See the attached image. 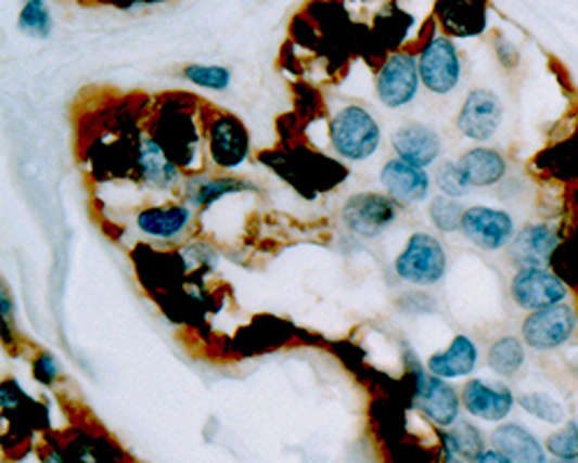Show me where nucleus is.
Wrapping results in <instances>:
<instances>
[{"instance_id": "obj_19", "label": "nucleus", "mask_w": 578, "mask_h": 463, "mask_svg": "<svg viewBox=\"0 0 578 463\" xmlns=\"http://www.w3.org/2000/svg\"><path fill=\"white\" fill-rule=\"evenodd\" d=\"M490 440H493V448L498 452H502L506 459H512V463H547L541 442L521 424L498 426Z\"/></svg>"}, {"instance_id": "obj_20", "label": "nucleus", "mask_w": 578, "mask_h": 463, "mask_svg": "<svg viewBox=\"0 0 578 463\" xmlns=\"http://www.w3.org/2000/svg\"><path fill=\"white\" fill-rule=\"evenodd\" d=\"M459 165L463 167L467 181L475 188L496 185L506 175V160L502 158V153L496 149H486V146L465 151Z\"/></svg>"}, {"instance_id": "obj_2", "label": "nucleus", "mask_w": 578, "mask_h": 463, "mask_svg": "<svg viewBox=\"0 0 578 463\" xmlns=\"http://www.w3.org/2000/svg\"><path fill=\"white\" fill-rule=\"evenodd\" d=\"M380 126L363 107H345L331 121V142L347 160L371 158L380 146Z\"/></svg>"}, {"instance_id": "obj_24", "label": "nucleus", "mask_w": 578, "mask_h": 463, "mask_svg": "<svg viewBox=\"0 0 578 463\" xmlns=\"http://www.w3.org/2000/svg\"><path fill=\"white\" fill-rule=\"evenodd\" d=\"M525 364L523 343L516 336H500L488 350V366L502 378H512Z\"/></svg>"}, {"instance_id": "obj_25", "label": "nucleus", "mask_w": 578, "mask_h": 463, "mask_svg": "<svg viewBox=\"0 0 578 463\" xmlns=\"http://www.w3.org/2000/svg\"><path fill=\"white\" fill-rule=\"evenodd\" d=\"M445 440L449 445V452L461 456L463 461H477L486 452L479 428L470 422L451 424V432L445 434Z\"/></svg>"}, {"instance_id": "obj_22", "label": "nucleus", "mask_w": 578, "mask_h": 463, "mask_svg": "<svg viewBox=\"0 0 578 463\" xmlns=\"http://www.w3.org/2000/svg\"><path fill=\"white\" fill-rule=\"evenodd\" d=\"M535 165L551 179H578V137L541 151Z\"/></svg>"}, {"instance_id": "obj_3", "label": "nucleus", "mask_w": 578, "mask_h": 463, "mask_svg": "<svg viewBox=\"0 0 578 463\" xmlns=\"http://www.w3.org/2000/svg\"><path fill=\"white\" fill-rule=\"evenodd\" d=\"M445 271L447 255L442 244L424 232L412 234L406 250L396 260V273L412 285H435L437 281H442Z\"/></svg>"}, {"instance_id": "obj_6", "label": "nucleus", "mask_w": 578, "mask_h": 463, "mask_svg": "<svg viewBox=\"0 0 578 463\" xmlns=\"http://www.w3.org/2000/svg\"><path fill=\"white\" fill-rule=\"evenodd\" d=\"M398 218V202L387 195H352L343 207L345 226L363 239L380 236Z\"/></svg>"}, {"instance_id": "obj_38", "label": "nucleus", "mask_w": 578, "mask_h": 463, "mask_svg": "<svg viewBox=\"0 0 578 463\" xmlns=\"http://www.w3.org/2000/svg\"><path fill=\"white\" fill-rule=\"evenodd\" d=\"M553 463H578V461H565V459H555Z\"/></svg>"}, {"instance_id": "obj_12", "label": "nucleus", "mask_w": 578, "mask_h": 463, "mask_svg": "<svg viewBox=\"0 0 578 463\" xmlns=\"http://www.w3.org/2000/svg\"><path fill=\"white\" fill-rule=\"evenodd\" d=\"M463 406L472 417H479L486 422H500L512 413L514 394L504 383H488V381H470L463 387Z\"/></svg>"}, {"instance_id": "obj_15", "label": "nucleus", "mask_w": 578, "mask_h": 463, "mask_svg": "<svg viewBox=\"0 0 578 463\" xmlns=\"http://www.w3.org/2000/svg\"><path fill=\"white\" fill-rule=\"evenodd\" d=\"M382 185L387 188L389 197H394L398 204H414L428 197L431 179L422 167L396 158L384 165Z\"/></svg>"}, {"instance_id": "obj_11", "label": "nucleus", "mask_w": 578, "mask_h": 463, "mask_svg": "<svg viewBox=\"0 0 578 463\" xmlns=\"http://www.w3.org/2000/svg\"><path fill=\"white\" fill-rule=\"evenodd\" d=\"M419 81H422V75H419V63L414 61V56L394 54L382 65L377 75L380 102L391 110L408 105L419 91Z\"/></svg>"}, {"instance_id": "obj_7", "label": "nucleus", "mask_w": 578, "mask_h": 463, "mask_svg": "<svg viewBox=\"0 0 578 463\" xmlns=\"http://www.w3.org/2000/svg\"><path fill=\"white\" fill-rule=\"evenodd\" d=\"M414 403L437 426H451L459 422L461 399L459 391L437 375H426L424 371L414 381Z\"/></svg>"}, {"instance_id": "obj_14", "label": "nucleus", "mask_w": 578, "mask_h": 463, "mask_svg": "<svg viewBox=\"0 0 578 463\" xmlns=\"http://www.w3.org/2000/svg\"><path fill=\"white\" fill-rule=\"evenodd\" d=\"M560 242H563V236H560L555 228L547 226V222H537V226H528L516 234L514 246H512V257L518 265V269L547 267L551 262L555 248L560 246Z\"/></svg>"}, {"instance_id": "obj_8", "label": "nucleus", "mask_w": 578, "mask_h": 463, "mask_svg": "<svg viewBox=\"0 0 578 463\" xmlns=\"http://www.w3.org/2000/svg\"><path fill=\"white\" fill-rule=\"evenodd\" d=\"M461 232L484 250H502L514 239V220L502 209L470 207L463 214Z\"/></svg>"}, {"instance_id": "obj_33", "label": "nucleus", "mask_w": 578, "mask_h": 463, "mask_svg": "<svg viewBox=\"0 0 578 463\" xmlns=\"http://www.w3.org/2000/svg\"><path fill=\"white\" fill-rule=\"evenodd\" d=\"M33 375H35V381L42 383V385H51L56 381V375H59V364H56V359L54 355H49V352H42L35 357V362H33Z\"/></svg>"}, {"instance_id": "obj_37", "label": "nucleus", "mask_w": 578, "mask_h": 463, "mask_svg": "<svg viewBox=\"0 0 578 463\" xmlns=\"http://www.w3.org/2000/svg\"><path fill=\"white\" fill-rule=\"evenodd\" d=\"M445 463H465L461 456H457V454H453V452H447V456H445Z\"/></svg>"}, {"instance_id": "obj_26", "label": "nucleus", "mask_w": 578, "mask_h": 463, "mask_svg": "<svg viewBox=\"0 0 578 463\" xmlns=\"http://www.w3.org/2000/svg\"><path fill=\"white\" fill-rule=\"evenodd\" d=\"M549 265L569 287H578V228L560 242Z\"/></svg>"}, {"instance_id": "obj_21", "label": "nucleus", "mask_w": 578, "mask_h": 463, "mask_svg": "<svg viewBox=\"0 0 578 463\" xmlns=\"http://www.w3.org/2000/svg\"><path fill=\"white\" fill-rule=\"evenodd\" d=\"M192 214L188 207H153L137 216V228L149 236L171 239L185 230Z\"/></svg>"}, {"instance_id": "obj_13", "label": "nucleus", "mask_w": 578, "mask_h": 463, "mask_svg": "<svg viewBox=\"0 0 578 463\" xmlns=\"http://www.w3.org/2000/svg\"><path fill=\"white\" fill-rule=\"evenodd\" d=\"M435 14L449 36L475 38L488 28L486 0H435Z\"/></svg>"}, {"instance_id": "obj_16", "label": "nucleus", "mask_w": 578, "mask_h": 463, "mask_svg": "<svg viewBox=\"0 0 578 463\" xmlns=\"http://www.w3.org/2000/svg\"><path fill=\"white\" fill-rule=\"evenodd\" d=\"M391 144H394L400 160H406V163L416 165L422 169L433 165L442 151L440 134L424 124L402 126L400 130L394 132Z\"/></svg>"}, {"instance_id": "obj_10", "label": "nucleus", "mask_w": 578, "mask_h": 463, "mask_svg": "<svg viewBox=\"0 0 578 463\" xmlns=\"http://www.w3.org/2000/svg\"><path fill=\"white\" fill-rule=\"evenodd\" d=\"M500 124H502L500 95L488 89L470 91L459 114V130L467 137V140L486 142L498 132Z\"/></svg>"}, {"instance_id": "obj_35", "label": "nucleus", "mask_w": 578, "mask_h": 463, "mask_svg": "<svg viewBox=\"0 0 578 463\" xmlns=\"http://www.w3.org/2000/svg\"><path fill=\"white\" fill-rule=\"evenodd\" d=\"M477 463H512V459H506L502 452H498V450H486L479 459H477Z\"/></svg>"}, {"instance_id": "obj_31", "label": "nucleus", "mask_w": 578, "mask_h": 463, "mask_svg": "<svg viewBox=\"0 0 578 463\" xmlns=\"http://www.w3.org/2000/svg\"><path fill=\"white\" fill-rule=\"evenodd\" d=\"M183 77L192 83L202 86V89H214V91L227 89L232 81V73L220 65H188L183 70Z\"/></svg>"}, {"instance_id": "obj_18", "label": "nucleus", "mask_w": 578, "mask_h": 463, "mask_svg": "<svg viewBox=\"0 0 578 463\" xmlns=\"http://www.w3.org/2000/svg\"><path fill=\"white\" fill-rule=\"evenodd\" d=\"M479 350L475 340L465 334H459L449 343V348L442 352H435L428 359V371L437 378H463L477 369Z\"/></svg>"}, {"instance_id": "obj_27", "label": "nucleus", "mask_w": 578, "mask_h": 463, "mask_svg": "<svg viewBox=\"0 0 578 463\" xmlns=\"http://www.w3.org/2000/svg\"><path fill=\"white\" fill-rule=\"evenodd\" d=\"M521 408L528 410V413L541 422H549V424H565V406L557 403L555 399L547 397V394H539V391H532V394H523V397L518 399Z\"/></svg>"}, {"instance_id": "obj_29", "label": "nucleus", "mask_w": 578, "mask_h": 463, "mask_svg": "<svg viewBox=\"0 0 578 463\" xmlns=\"http://www.w3.org/2000/svg\"><path fill=\"white\" fill-rule=\"evenodd\" d=\"M463 214H465V209L449 195H437L431 202V220L435 222V228L442 230V232L461 230Z\"/></svg>"}, {"instance_id": "obj_17", "label": "nucleus", "mask_w": 578, "mask_h": 463, "mask_svg": "<svg viewBox=\"0 0 578 463\" xmlns=\"http://www.w3.org/2000/svg\"><path fill=\"white\" fill-rule=\"evenodd\" d=\"M137 171L142 181H146L153 188H160V191H167V188H174L181 179L179 165L174 163L163 144L153 140V137H144L142 142L137 146Z\"/></svg>"}, {"instance_id": "obj_5", "label": "nucleus", "mask_w": 578, "mask_h": 463, "mask_svg": "<svg viewBox=\"0 0 578 463\" xmlns=\"http://www.w3.org/2000/svg\"><path fill=\"white\" fill-rule=\"evenodd\" d=\"M419 75L433 93H451L461 81V59L449 38L433 36L419 54Z\"/></svg>"}, {"instance_id": "obj_28", "label": "nucleus", "mask_w": 578, "mask_h": 463, "mask_svg": "<svg viewBox=\"0 0 578 463\" xmlns=\"http://www.w3.org/2000/svg\"><path fill=\"white\" fill-rule=\"evenodd\" d=\"M20 28L30 38H49L51 14L44 0H28L20 14Z\"/></svg>"}, {"instance_id": "obj_23", "label": "nucleus", "mask_w": 578, "mask_h": 463, "mask_svg": "<svg viewBox=\"0 0 578 463\" xmlns=\"http://www.w3.org/2000/svg\"><path fill=\"white\" fill-rule=\"evenodd\" d=\"M243 191H255V185L248 181L239 179H214V177H195L190 179V193L188 200L192 207H208V204L220 200L222 195L232 193H243Z\"/></svg>"}, {"instance_id": "obj_36", "label": "nucleus", "mask_w": 578, "mask_h": 463, "mask_svg": "<svg viewBox=\"0 0 578 463\" xmlns=\"http://www.w3.org/2000/svg\"><path fill=\"white\" fill-rule=\"evenodd\" d=\"M42 463H65L63 456L59 452H44L42 454Z\"/></svg>"}, {"instance_id": "obj_4", "label": "nucleus", "mask_w": 578, "mask_h": 463, "mask_svg": "<svg viewBox=\"0 0 578 463\" xmlns=\"http://www.w3.org/2000/svg\"><path fill=\"white\" fill-rule=\"evenodd\" d=\"M569 285L547 267H523L512 279V297L525 311H539L565 301Z\"/></svg>"}, {"instance_id": "obj_1", "label": "nucleus", "mask_w": 578, "mask_h": 463, "mask_svg": "<svg viewBox=\"0 0 578 463\" xmlns=\"http://www.w3.org/2000/svg\"><path fill=\"white\" fill-rule=\"evenodd\" d=\"M578 332V311L567 304L560 301L547 308L532 311L521 324L523 343L537 352H553L565 348L574 340Z\"/></svg>"}, {"instance_id": "obj_30", "label": "nucleus", "mask_w": 578, "mask_h": 463, "mask_svg": "<svg viewBox=\"0 0 578 463\" xmlns=\"http://www.w3.org/2000/svg\"><path fill=\"white\" fill-rule=\"evenodd\" d=\"M547 450L555 459L578 461V424L574 420L565 422L555 434L547 438Z\"/></svg>"}, {"instance_id": "obj_32", "label": "nucleus", "mask_w": 578, "mask_h": 463, "mask_svg": "<svg viewBox=\"0 0 578 463\" xmlns=\"http://www.w3.org/2000/svg\"><path fill=\"white\" fill-rule=\"evenodd\" d=\"M435 181H437V188L453 200L465 197L472 188V183L467 181L465 171L459 163H442L435 171Z\"/></svg>"}, {"instance_id": "obj_9", "label": "nucleus", "mask_w": 578, "mask_h": 463, "mask_svg": "<svg viewBox=\"0 0 578 463\" xmlns=\"http://www.w3.org/2000/svg\"><path fill=\"white\" fill-rule=\"evenodd\" d=\"M208 151H211V160L218 167L234 169L248 158L251 134L236 116L220 114L208 128Z\"/></svg>"}, {"instance_id": "obj_34", "label": "nucleus", "mask_w": 578, "mask_h": 463, "mask_svg": "<svg viewBox=\"0 0 578 463\" xmlns=\"http://www.w3.org/2000/svg\"><path fill=\"white\" fill-rule=\"evenodd\" d=\"M493 49H496L498 61L502 63V67H506V70H514V67H518V63H521V51H518V47L510 38L496 36Z\"/></svg>"}]
</instances>
